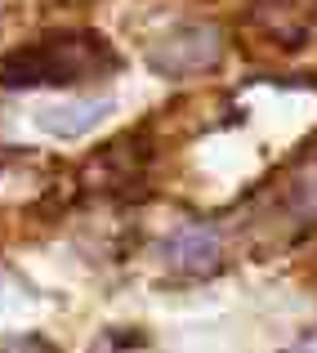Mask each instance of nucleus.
<instances>
[{"label":"nucleus","mask_w":317,"mask_h":353,"mask_svg":"<svg viewBox=\"0 0 317 353\" xmlns=\"http://www.w3.org/2000/svg\"><path fill=\"white\" fill-rule=\"evenodd\" d=\"M112 50L94 32H54L32 45H18L0 59V85L32 90V85H81L112 72Z\"/></svg>","instance_id":"obj_1"},{"label":"nucleus","mask_w":317,"mask_h":353,"mask_svg":"<svg viewBox=\"0 0 317 353\" xmlns=\"http://www.w3.org/2000/svg\"><path fill=\"white\" fill-rule=\"evenodd\" d=\"M223 59V32L210 23H179L170 32H161L147 45L143 63L165 81H183V77H201L214 72Z\"/></svg>","instance_id":"obj_2"},{"label":"nucleus","mask_w":317,"mask_h":353,"mask_svg":"<svg viewBox=\"0 0 317 353\" xmlns=\"http://www.w3.org/2000/svg\"><path fill=\"white\" fill-rule=\"evenodd\" d=\"M250 23L273 45L300 50L317 32V0H255L250 5Z\"/></svg>","instance_id":"obj_3"},{"label":"nucleus","mask_w":317,"mask_h":353,"mask_svg":"<svg viewBox=\"0 0 317 353\" xmlns=\"http://www.w3.org/2000/svg\"><path fill=\"white\" fill-rule=\"evenodd\" d=\"M161 255L170 264V273H179V277H210L223 264V241L206 224H183L179 233L165 237Z\"/></svg>","instance_id":"obj_4"},{"label":"nucleus","mask_w":317,"mask_h":353,"mask_svg":"<svg viewBox=\"0 0 317 353\" xmlns=\"http://www.w3.org/2000/svg\"><path fill=\"white\" fill-rule=\"evenodd\" d=\"M112 112V99H63V103H45L36 108V130L54 139H81L90 134L94 125H103Z\"/></svg>","instance_id":"obj_5"},{"label":"nucleus","mask_w":317,"mask_h":353,"mask_svg":"<svg viewBox=\"0 0 317 353\" xmlns=\"http://www.w3.org/2000/svg\"><path fill=\"white\" fill-rule=\"evenodd\" d=\"M0 353H59V349L41 336H9V340H0Z\"/></svg>","instance_id":"obj_6"},{"label":"nucleus","mask_w":317,"mask_h":353,"mask_svg":"<svg viewBox=\"0 0 317 353\" xmlns=\"http://www.w3.org/2000/svg\"><path fill=\"white\" fill-rule=\"evenodd\" d=\"M282 353H317V331H304L295 345H286Z\"/></svg>","instance_id":"obj_7"}]
</instances>
